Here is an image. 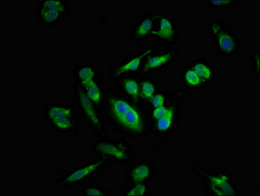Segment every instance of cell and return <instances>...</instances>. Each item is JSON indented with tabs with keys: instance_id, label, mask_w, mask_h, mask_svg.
<instances>
[{
	"instance_id": "obj_1",
	"label": "cell",
	"mask_w": 260,
	"mask_h": 196,
	"mask_svg": "<svg viewBox=\"0 0 260 196\" xmlns=\"http://www.w3.org/2000/svg\"><path fill=\"white\" fill-rule=\"evenodd\" d=\"M103 113L107 126L124 138L137 140L151 134L145 107L128 100L108 86L105 89Z\"/></svg>"
},
{
	"instance_id": "obj_2",
	"label": "cell",
	"mask_w": 260,
	"mask_h": 196,
	"mask_svg": "<svg viewBox=\"0 0 260 196\" xmlns=\"http://www.w3.org/2000/svg\"><path fill=\"white\" fill-rule=\"evenodd\" d=\"M188 168L202 182L204 195H241V187L232 171L219 168L212 170L199 161L190 162Z\"/></svg>"
},
{
	"instance_id": "obj_3",
	"label": "cell",
	"mask_w": 260,
	"mask_h": 196,
	"mask_svg": "<svg viewBox=\"0 0 260 196\" xmlns=\"http://www.w3.org/2000/svg\"><path fill=\"white\" fill-rule=\"evenodd\" d=\"M42 116L49 129L57 135H79L81 123L76 105L69 102L50 101L42 103Z\"/></svg>"
},
{
	"instance_id": "obj_4",
	"label": "cell",
	"mask_w": 260,
	"mask_h": 196,
	"mask_svg": "<svg viewBox=\"0 0 260 196\" xmlns=\"http://www.w3.org/2000/svg\"><path fill=\"white\" fill-rule=\"evenodd\" d=\"M208 37L216 54L225 59H235L239 55L243 43L240 35L224 20L210 17L206 22Z\"/></svg>"
},
{
	"instance_id": "obj_5",
	"label": "cell",
	"mask_w": 260,
	"mask_h": 196,
	"mask_svg": "<svg viewBox=\"0 0 260 196\" xmlns=\"http://www.w3.org/2000/svg\"><path fill=\"white\" fill-rule=\"evenodd\" d=\"M111 164L105 157L96 155L93 158L71 167L64 174L58 176L54 180V187L59 189H69L86 184L106 171Z\"/></svg>"
},
{
	"instance_id": "obj_6",
	"label": "cell",
	"mask_w": 260,
	"mask_h": 196,
	"mask_svg": "<svg viewBox=\"0 0 260 196\" xmlns=\"http://www.w3.org/2000/svg\"><path fill=\"white\" fill-rule=\"evenodd\" d=\"M187 91L183 87L176 88L172 93L168 109L159 119L150 123L151 134L158 139H166L173 135L181 123L183 118V101Z\"/></svg>"
},
{
	"instance_id": "obj_7",
	"label": "cell",
	"mask_w": 260,
	"mask_h": 196,
	"mask_svg": "<svg viewBox=\"0 0 260 196\" xmlns=\"http://www.w3.org/2000/svg\"><path fill=\"white\" fill-rule=\"evenodd\" d=\"M72 94L78 113L84 120L86 126L94 133L98 138H108L107 124L103 111L89 100L82 89L72 83Z\"/></svg>"
},
{
	"instance_id": "obj_8",
	"label": "cell",
	"mask_w": 260,
	"mask_h": 196,
	"mask_svg": "<svg viewBox=\"0 0 260 196\" xmlns=\"http://www.w3.org/2000/svg\"><path fill=\"white\" fill-rule=\"evenodd\" d=\"M89 149L92 155L105 157L111 164H130L134 161L132 145L125 138H98L91 143Z\"/></svg>"
},
{
	"instance_id": "obj_9",
	"label": "cell",
	"mask_w": 260,
	"mask_h": 196,
	"mask_svg": "<svg viewBox=\"0 0 260 196\" xmlns=\"http://www.w3.org/2000/svg\"><path fill=\"white\" fill-rule=\"evenodd\" d=\"M72 12L69 0H37L35 6L36 21L43 28H57Z\"/></svg>"
},
{
	"instance_id": "obj_10",
	"label": "cell",
	"mask_w": 260,
	"mask_h": 196,
	"mask_svg": "<svg viewBox=\"0 0 260 196\" xmlns=\"http://www.w3.org/2000/svg\"><path fill=\"white\" fill-rule=\"evenodd\" d=\"M157 49H159V47L156 44L144 46L114 62L108 71L110 80L116 83L124 76L138 74L146 58Z\"/></svg>"
},
{
	"instance_id": "obj_11",
	"label": "cell",
	"mask_w": 260,
	"mask_h": 196,
	"mask_svg": "<svg viewBox=\"0 0 260 196\" xmlns=\"http://www.w3.org/2000/svg\"><path fill=\"white\" fill-rule=\"evenodd\" d=\"M154 13L156 26L151 39L169 47L176 45L180 40V27L176 17L165 10Z\"/></svg>"
},
{
	"instance_id": "obj_12",
	"label": "cell",
	"mask_w": 260,
	"mask_h": 196,
	"mask_svg": "<svg viewBox=\"0 0 260 196\" xmlns=\"http://www.w3.org/2000/svg\"><path fill=\"white\" fill-rule=\"evenodd\" d=\"M179 51L176 47L157 49L144 60L139 76H152L161 73L176 64L179 60Z\"/></svg>"
},
{
	"instance_id": "obj_13",
	"label": "cell",
	"mask_w": 260,
	"mask_h": 196,
	"mask_svg": "<svg viewBox=\"0 0 260 196\" xmlns=\"http://www.w3.org/2000/svg\"><path fill=\"white\" fill-rule=\"evenodd\" d=\"M156 16L154 12H144L133 21L128 39L133 44L137 45L152 37L155 29Z\"/></svg>"
},
{
	"instance_id": "obj_14",
	"label": "cell",
	"mask_w": 260,
	"mask_h": 196,
	"mask_svg": "<svg viewBox=\"0 0 260 196\" xmlns=\"http://www.w3.org/2000/svg\"><path fill=\"white\" fill-rule=\"evenodd\" d=\"M157 164L151 160H137L131 162L125 172L127 183L154 182L157 176Z\"/></svg>"
},
{
	"instance_id": "obj_15",
	"label": "cell",
	"mask_w": 260,
	"mask_h": 196,
	"mask_svg": "<svg viewBox=\"0 0 260 196\" xmlns=\"http://www.w3.org/2000/svg\"><path fill=\"white\" fill-rule=\"evenodd\" d=\"M101 74L98 64L93 61H82L77 63L72 69V83L81 89L90 84Z\"/></svg>"
},
{
	"instance_id": "obj_16",
	"label": "cell",
	"mask_w": 260,
	"mask_h": 196,
	"mask_svg": "<svg viewBox=\"0 0 260 196\" xmlns=\"http://www.w3.org/2000/svg\"><path fill=\"white\" fill-rule=\"evenodd\" d=\"M187 64L192 68L207 86L216 83L219 76V72L215 64L209 59L206 57H196L190 59L187 62Z\"/></svg>"
},
{
	"instance_id": "obj_17",
	"label": "cell",
	"mask_w": 260,
	"mask_h": 196,
	"mask_svg": "<svg viewBox=\"0 0 260 196\" xmlns=\"http://www.w3.org/2000/svg\"><path fill=\"white\" fill-rule=\"evenodd\" d=\"M140 79L138 75L124 76L116 82L118 93L135 103L140 102Z\"/></svg>"
},
{
	"instance_id": "obj_18",
	"label": "cell",
	"mask_w": 260,
	"mask_h": 196,
	"mask_svg": "<svg viewBox=\"0 0 260 196\" xmlns=\"http://www.w3.org/2000/svg\"><path fill=\"white\" fill-rule=\"evenodd\" d=\"M179 80L182 87L187 92L202 91L208 87L207 85L202 81V79L187 63L180 69Z\"/></svg>"
},
{
	"instance_id": "obj_19",
	"label": "cell",
	"mask_w": 260,
	"mask_h": 196,
	"mask_svg": "<svg viewBox=\"0 0 260 196\" xmlns=\"http://www.w3.org/2000/svg\"><path fill=\"white\" fill-rule=\"evenodd\" d=\"M106 86L103 77L100 74L90 84L82 89V90L92 103L103 111Z\"/></svg>"
},
{
	"instance_id": "obj_20",
	"label": "cell",
	"mask_w": 260,
	"mask_h": 196,
	"mask_svg": "<svg viewBox=\"0 0 260 196\" xmlns=\"http://www.w3.org/2000/svg\"><path fill=\"white\" fill-rule=\"evenodd\" d=\"M161 89L159 80L152 76H141L140 79V102L144 107L150 99Z\"/></svg>"
},
{
	"instance_id": "obj_21",
	"label": "cell",
	"mask_w": 260,
	"mask_h": 196,
	"mask_svg": "<svg viewBox=\"0 0 260 196\" xmlns=\"http://www.w3.org/2000/svg\"><path fill=\"white\" fill-rule=\"evenodd\" d=\"M153 182L128 183L122 191V195H144L151 194Z\"/></svg>"
},
{
	"instance_id": "obj_22",
	"label": "cell",
	"mask_w": 260,
	"mask_h": 196,
	"mask_svg": "<svg viewBox=\"0 0 260 196\" xmlns=\"http://www.w3.org/2000/svg\"><path fill=\"white\" fill-rule=\"evenodd\" d=\"M172 98V93L169 90H165L161 88L150 99L149 102H147L145 108L147 110L156 109L158 107L163 106V105L168 104Z\"/></svg>"
},
{
	"instance_id": "obj_23",
	"label": "cell",
	"mask_w": 260,
	"mask_h": 196,
	"mask_svg": "<svg viewBox=\"0 0 260 196\" xmlns=\"http://www.w3.org/2000/svg\"><path fill=\"white\" fill-rule=\"evenodd\" d=\"M81 194L86 195L112 196L115 194L113 190L109 189L105 186L98 184H86L82 185Z\"/></svg>"
},
{
	"instance_id": "obj_24",
	"label": "cell",
	"mask_w": 260,
	"mask_h": 196,
	"mask_svg": "<svg viewBox=\"0 0 260 196\" xmlns=\"http://www.w3.org/2000/svg\"><path fill=\"white\" fill-rule=\"evenodd\" d=\"M241 3V0H209L207 6L214 11H222L238 7Z\"/></svg>"
},
{
	"instance_id": "obj_25",
	"label": "cell",
	"mask_w": 260,
	"mask_h": 196,
	"mask_svg": "<svg viewBox=\"0 0 260 196\" xmlns=\"http://www.w3.org/2000/svg\"><path fill=\"white\" fill-rule=\"evenodd\" d=\"M250 74L258 79L260 76V50L259 49L252 50L250 52Z\"/></svg>"
}]
</instances>
